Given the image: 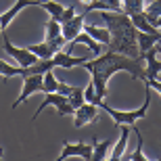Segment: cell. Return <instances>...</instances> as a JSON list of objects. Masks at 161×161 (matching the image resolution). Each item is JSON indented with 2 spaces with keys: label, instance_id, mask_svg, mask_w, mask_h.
Segmentation results:
<instances>
[{
  "label": "cell",
  "instance_id": "6da1fadb",
  "mask_svg": "<svg viewBox=\"0 0 161 161\" xmlns=\"http://www.w3.org/2000/svg\"><path fill=\"white\" fill-rule=\"evenodd\" d=\"M80 67H84L86 71H90V75H92L90 82L94 84V90L101 98L107 96V84L111 80V75L117 73V71L130 73L132 80H147V71H144V67H142V61L130 59V57L113 53V50L101 53L92 61H84Z\"/></svg>",
  "mask_w": 161,
  "mask_h": 161
},
{
  "label": "cell",
  "instance_id": "7a4b0ae2",
  "mask_svg": "<svg viewBox=\"0 0 161 161\" xmlns=\"http://www.w3.org/2000/svg\"><path fill=\"white\" fill-rule=\"evenodd\" d=\"M101 19L103 23L107 25L109 34H111V42L107 44V50H113V53H119L125 54L130 59H140V53H138V30L132 25L130 17L125 13L117 11V13H111V11H101Z\"/></svg>",
  "mask_w": 161,
  "mask_h": 161
},
{
  "label": "cell",
  "instance_id": "3957f363",
  "mask_svg": "<svg viewBox=\"0 0 161 161\" xmlns=\"http://www.w3.org/2000/svg\"><path fill=\"white\" fill-rule=\"evenodd\" d=\"M144 92H147V96H144V103H142L138 109H134V111H117V109L109 107L105 101L101 103V109L109 113V117H111V119H113V124H115V128H117V125H121V124L132 125V124H136L138 119L147 117V111H149V107H151V88L147 86V84H144Z\"/></svg>",
  "mask_w": 161,
  "mask_h": 161
},
{
  "label": "cell",
  "instance_id": "277c9868",
  "mask_svg": "<svg viewBox=\"0 0 161 161\" xmlns=\"http://www.w3.org/2000/svg\"><path fill=\"white\" fill-rule=\"evenodd\" d=\"M46 107H54V109H57V113H59L61 117H67V115H73V113H75V109L69 105V101H67L65 94H61V92H48L46 98L42 101V105L38 107V111L34 113L31 121H36L38 117H40V113H42Z\"/></svg>",
  "mask_w": 161,
  "mask_h": 161
},
{
  "label": "cell",
  "instance_id": "5b68a950",
  "mask_svg": "<svg viewBox=\"0 0 161 161\" xmlns=\"http://www.w3.org/2000/svg\"><path fill=\"white\" fill-rule=\"evenodd\" d=\"M2 40H4V53L8 54L11 59L17 61L19 67H31L38 61V57L31 53L30 48H17L15 46V44L11 42V38L6 36V31H2Z\"/></svg>",
  "mask_w": 161,
  "mask_h": 161
},
{
  "label": "cell",
  "instance_id": "8992f818",
  "mask_svg": "<svg viewBox=\"0 0 161 161\" xmlns=\"http://www.w3.org/2000/svg\"><path fill=\"white\" fill-rule=\"evenodd\" d=\"M92 151H94V138L92 142H65L63 144V151L59 155V161L69 159V157H82V159H92Z\"/></svg>",
  "mask_w": 161,
  "mask_h": 161
},
{
  "label": "cell",
  "instance_id": "52a82bcc",
  "mask_svg": "<svg viewBox=\"0 0 161 161\" xmlns=\"http://www.w3.org/2000/svg\"><path fill=\"white\" fill-rule=\"evenodd\" d=\"M42 78L44 73H34V75H23V88H21V94L17 96V101L13 103V109H17L19 105H23L30 96L42 92Z\"/></svg>",
  "mask_w": 161,
  "mask_h": 161
},
{
  "label": "cell",
  "instance_id": "ba28073f",
  "mask_svg": "<svg viewBox=\"0 0 161 161\" xmlns=\"http://www.w3.org/2000/svg\"><path fill=\"white\" fill-rule=\"evenodd\" d=\"M82 27H84V13H75L69 21L61 23V34L67 42H73L78 38V34L82 31Z\"/></svg>",
  "mask_w": 161,
  "mask_h": 161
},
{
  "label": "cell",
  "instance_id": "9c48e42d",
  "mask_svg": "<svg viewBox=\"0 0 161 161\" xmlns=\"http://www.w3.org/2000/svg\"><path fill=\"white\" fill-rule=\"evenodd\" d=\"M142 59L147 61V80H159V73H161V59H159V53H157V44L151 50L142 54Z\"/></svg>",
  "mask_w": 161,
  "mask_h": 161
},
{
  "label": "cell",
  "instance_id": "30bf717a",
  "mask_svg": "<svg viewBox=\"0 0 161 161\" xmlns=\"http://www.w3.org/2000/svg\"><path fill=\"white\" fill-rule=\"evenodd\" d=\"M96 113H98V107H96V105H92V103H84L82 107H78L75 113H73V117H75L73 125H75V128H84L86 124H90V121L96 119Z\"/></svg>",
  "mask_w": 161,
  "mask_h": 161
},
{
  "label": "cell",
  "instance_id": "8fae6325",
  "mask_svg": "<svg viewBox=\"0 0 161 161\" xmlns=\"http://www.w3.org/2000/svg\"><path fill=\"white\" fill-rule=\"evenodd\" d=\"M25 6H38V4H36V0H15V4H13L11 8H6V11L0 15V25H2V30L6 31V27L11 25V21L17 17V13L23 11Z\"/></svg>",
  "mask_w": 161,
  "mask_h": 161
},
{
  "label": "cell",
  "instance_id": "7c38bea8",
  "mask_svg": "<svg viewBox=\"0 0 161 161\" xmlns=\"http://www.w3.org/2000/svg\"><path fill=\"white\" fill-rule=\"evenodd\" d=\"M90 11H111V13H117L121 11V0H92L88 4H82V13Z\"/></svg>",
  "mask_w": 161,
  "mask_h": 161
},
{
  "label": "cell",
  "instance_id": "4fadbf2b",
  "mask_svg": "<svg viewBox=\"0 0 161 161\" xmlns=\"http://www.w3.org/2000/svg\"><path fill=\"white\" fill-rule=\"evenodd\" d=\"M119 128V132H121V138H119V142L115 144V149L111 151V155H109V159H124L125 157V147H128V138H130V134H132V128L130 125H125V124H121V125H117Z\"/></svg>",
  "mask_w": 161,
  "mask_h": 161
},
{
  "label": "cell",
  "instance_id": "5bb4252c",
  "mask_svg": "<svg viewBox=\"0 0 161 161\" xmlns=\"http://www.w3.org/2000/svg\"><path fill=\"white\" fill-rule=\"evenodd\" d=\"M54 65L57 67H63V69H71V67H80L86 61V57H71L69 54V50L67 53H63V50H59V53H54Z\"/></svg>",
  "mask_w": 161,
  "mask_h": 161
},
{
  "label": "cell",
  "instance_id": "9a60e30c",
  "mask_svg": "<svg viewBox=\"0 0 161 161\" xmlns=\"http://www.w3.org/2000/svg\"><path fill=\"white\" fill-rule=\"evenodd\" d=\"M88 36H92L98 44H103V46H107L109 42H111V34H109V30H107V25L105 27H96V25H84L82 27Z\"/></svg>",
  "mask_w": 161,
  "mask_h": 161
},
{
  "label": "cell",
  "instance_id": "2e32d148",
  "mask_svg": "<svg viewBox=\"0 0 161 161\" xmlns=\"http://www.w3.org/2000/svg\"><path fill=\"white\" fill-rule=\"evenodd\" d=\"M44 31H46V38H44V40H46L50 46H53V42L57 40V38L63 36V34H61V23L57 21V19H53V17L44 23Z\"/></svg>",
  "mask_w": 161,
  "mask_h": 161
},
{
  "label": "cell",
  "instance_id": "e0dca14e",
  "mask_svg": "<svg viewBox=\"0 0 161 161\" xmlns=\"http://www.w3.org/2000/svg\"><path fill=\"white\" fill-rule=\"evenodd\" d=\"M136 42H138V53H140V57H142L147 50H151V48L159 42V38H157V36H151V34H144V31H138Z\"/></svg>",
  "mask_w": 161,
  "mask_h": 161
},
{
  "label": "cell",
  "instance_id": "ac0fdd59",
  "mask_svg": "<svg viewBox=\"0 0 161 161\" xmlns=\"http://www.w3.org/2000/svg\"><path fill=\"white\" fill-rule=\"evenodd\" d=\"M27 48L36 54L38 59H50V57H54V53H57V50H54V48L50 46L46 40H44V42H38V44H31V46H27Z\"/></svg>",
  "mask_w": 161,
  "mask_h": 161
},
{
  "label": "cell",
  "instance_id": "d6986e66",
  "mask_svg": "<svg viewBox=\"0 0 161 161\" xmlns=\"http://www.w3.org/2000/svg\"><path fill=\"white\" fill-rule=\"evenodd\" d=\"M132 132L136 134V151H134L132 155H125V157H128V159H132V161H144V159H147V155L142 153L144 140H142V134H140V130H138L136 124H132Z\"/></svg>",
  "mask_w": 161,
  "mask_h": 161
},
{
  "label": "cell",
  "instance_id": "ffe728a7",
  "mask_svg": "<svg viewBox=\"0 0 161 161\" xmlns=\"http://www.w3.org/2000/svg\"><path fill=\"white\" fill-rule=\"evenodd\" d=\"M94 138V151H92V159L94 161H101V159H109V147H111V140H103L98 142V138Z\"/></svg>",
  "mask_w": 161,
  "mask_h": 161
},
{
  "label": "cell",
  "instance_id": "44dd1931",
  "mask_svg": "<svg viewBox=\"0 0 161 161\" xmlns=\"http://www.w3.org/2000/svg\"><path fill=\"white\" fill-rule=\"evenodd\" d=\"M78 42H84V44H86V46L90 48V53L94 54V57H98V54H101V44H98V42H96L92 36H88V34H86L84 30L78 34V38L73 40V44H78Z\"/></svg>",
  "mask_w": 161,
  "mask_h": 161
},
{
  "label": "cell",
  "instance_id": "7402d4cb",
  "mask_svg": "<svg viewBox=\"0 0 161 161\" xmlns=\"http://www.w3.org/2000/svg\"><path fill=\"white\" fill-rule=\"evenodd\" d=\"M57 90H59V80H57V75H54L53 69H50V71H46L44 78H42V94L57 92Z\"/></svg>",
  "mask_w": 161,
  "mask_h": 161
},
{
  "label": "cell",
  "instance_id": "603a6c76",
  "mask_svg": "<svg viewBox=\"0 0 161 161\" xmlns=\"http://www.w3.org/2000/svg\"><path fill=\"white\" fill-rule=\"evenodd\" d=\"M144 2L147 0H121V13H125L128 17L134 15V13H142Z\"/></svg>",
  "mask_w": 161,
  "mask_h": 161
},
{
  "label": "cell",
  "instance_id": "cb8c5ba5",
  "mask_svg": "<svg viewBox=\"0 0 161 161\" xmlns=\"http://www.w3.org/2000/svg\"><path fill=\"white\" fill-rule=\"evenodd\" d=\"M0 75L4 80L8 78H15V75H23V67H19V65H8L6 61H0Z\"/></svg>",
  "mask_w": 161,
  "mask_h": 161
},
{
  "label": "cell",
  "instance_id": "d4e9b609",
  "mask_svg": "<svg viewBox=\"0 0 161 161\" xmlns=\"http://www.w3.org/2000/svg\"><path fill=\"white\" fill-rule=\"evenodd\" d=\"M161 15V0H151L144 2V17L149 19V23L153 25V19Z\"/></svg>",
  "mask_w": 161,
  "mask_h": 161
},
{
  "label": "cell",
  "instance_id": "484cf974",
  "mask_svg": "<svg viewBox=\"0 0 161 161\" xmlns=\"http://www.w3.org/2000/svg\"><path fill=\"white\" fill-rule=\"evenodd\" d=\"M40 6H42V8H44V11H46L53 19H57V21L61 19V15H63V11H65V6L61 4V2H53V0H48V2H44V4H40Z\"/></svg>",
  "mask_w": 161,
  "mask_h": 161
},
{
  "label": "cell",
  "instance_id": "4316f807",
  "mask_svg": "<svg viewBox=\"0 0 161 161\" xmlns=\"http://www.w3.org/2000/svg\"><path fill=\"white\" fill-rule=\"evenodd\" d=\"M67 101H69V105H71L73 109H78V107H82L84 103V88H80V86H73V90L67 94Z\"/></svg>",
  "mask_w": 161,
  "mask_h": 161
},
{
  "label": "cell",
  "instance_id": "83f0119b",
  "mask_svg": "<svg viewBox=\"0 0 161 161\" xmlns=\"http://www.w3.org/2000/svg\"><path fill=\"white\" fill-rule=\"evenodd\" d=\"M84 101H86V103H92V105H96V107H101V103L105 101V98H101V96L96 94L94 84L88 82V86L84 88Z\"/></svg>",
  "mask_w": 161,
  "mask_h": 161
},
{
  "label": "cell",
  "instance_id": "f1b7e54d",
  "mask_svg": "<svg viewBox=\"0 0 161 161\" xmlns=\"http://www.w3.org/2000/svg\"><path fill=\"white\" fill-rule=\"evenodd\" d=\"M75 15V6H65V11H63V15H61L59 23H65V21H69V19Z\"/></svg>",
  "mask_w": 161,
  "mask_h": 161
},
{
  "label": "cell",
  "instance_id": "f546056e",
  "mask_svg": "<svg viewBox=\"0 0 161 161\" xmlns=\"http://www.w3.org/2000/svg\"><path fill=\"white\" fill-rule=\"evenodd\" d=\"M147 86H149L151 90H155V92H159V96H161V80H142Z\"/></svg>",
  "mask_w": 161,
  "mask_h": 161
},
{
  "label": "cell",
  "instance_id": "4dcf8cb0",
  "mask_svg": "<svg viewBox=\"0 0 161 161\" xmlns=\"http://www.w3.org/2000/svg\"><path fill=\"white\" fill-rule=\"evenodd\" d=\"M73 90V86H69V84H63V82H59V90H57V92H61V94H69V92H71Z\"/></svg>",
  "mask_w": 161,
  "mask_h": 161
},
{
  "label": "cell",
  "instance_id": "1f68e13d",
  "mask_svg": "<svg viewBox=\"0 0 161 161\" xmlns=\"http://www.w3.org/2000/svg\"><path fill=\"white\" fill-rule=\"evenodd\" d=\"M153 25H155L157 30H161V15H159V17H155V19H153Z\"/></svg>",
  "mask_w": 161,
  "mask_h": 161
},
{
  "label": "cell",
  "instance_id": "d6a6232c",
  "mask_svg": "<svg viewBox=\"0 0 161 161\" xmlns=\"http://www.w3.org/2000/svg\"><path fill=\"white\" fill-rule=\"evenodd\" d=\"M44 2H48V0H36V4L40 6V4H44Z\"/></svg>",
  "mask_w": 161,
  "mask_h": 161
},
{
  "label": "cell",
  "instance_id": "836d02e7",
  "mask_svg": "<svg viewBox=\"0 0 161 161\" xmlns=\"http://www.w3.org/2000/svg\"><path fill=\"white\" fill-rule=\"evenodd\" d=\"M157 53H159V57H161V44L157 42Z\"/></svg>",
  "mask_w": 161,
  "mask_h": 161
},
{
  "label": "cell",
  "instance_id": "e575fe53",
  "mask_svg": "<svg viewBox=\"0 0 161 161\" xmlns=\"http://www.w3.org/2000/svg\"><path fill=\"white\" fill-rule=\"evenodd\" d=\"M88 2H92V0H82V4H88Z\"/></svg>",
  "mask_w": 161,
  "mask_h": 161
},
{
  "label": "cell",
  "instance_id": "d590c367",
  "mask_svg": "<svg viewBox=\"0 0 161 161\" xmlns=\"http://www.w3.org/2000/svg\"><path fill=\"white\" fill-rule=\"evenodd\" d=\"M2 155H4V151H2V149H0V159H2Z\"/></svg>",
  "mask_w": 161,
  "mask_h": 161
},
{
  "label": "cell",
  "instance_id": "8d00e7d4",
  "mask_svg": "<svg viewBox=\"0 0 161 161\" xmlns=\"http://www.w3.org/2000/svg\"><path fill=\"white\" fill-rule=\"evenodd\" d=\"M2 31H4V30H2V25H0V34H2Z\"/></svg>",
  "mask_w": 161,
  "mask_h": 161
},
{
  "label": "cell",
  "instance_id": "74e56055",
  "mask_svg": "<svg viewBox=\"0 0 161 161\" xmlns=\"http://www.w3.org/2000/svg\"><path fill=\"white\" fill-rule=\"evenodd\" d=\"M159 44H161V40H159Z\"/></svg>",
  "mask_w": 161,
  "mask_h": 161
}]
</instances>
